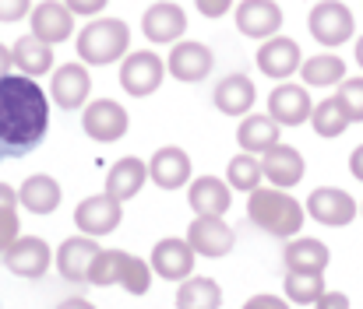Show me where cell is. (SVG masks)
<instances>
[{
    "mask_svg": "<svg viewBox=\"0 0 363 309\" xmlns=\"http://www.w3.org/2000/svg\"><path fill=\"white\" fill-rule=\"evenodd\" d=\"M303 57H300V46H296V39H289V35H272V39H264V46L257 49V71L261 74H268V78H275V81H286L289 74H296L303 64H300Z\"/></svg>",
    "mask_w": 363,
    "mask_h": 309,
    "instance_id": "obj_17",
    "label": "cell"
},
{
    "mask_svg": "<svg viewBox=\"0 0 363 309\" xmlns=\"http://www.w3.org/2000/svg\"><path fill=\"white\" fill-rule=\"evenodd\" d=\"M212 64H216L212 49L205 42H194V39H180L169 49V57H166V71L177 81H187V85L191 81H205L212 74Z\"/></svg>",
    "mask_w": 363,
    "mask_h": 309,
    "instance_id": "obj_11",
    "label": "cell"
},
{
    "mask_svg": "<svg viewBox=\"0 0 363 309\" xmlns=\"http://www.w3.org/2000/svg\"><path fill=\"white\" fill-rule=\"evenodd\" d=\"M123 221V204L113 201L110 194H96V197H85L82 204L74 207V225L82 228V235H110L117 232V225Z\"/></svg>",
    "mask_w": 363,
    "mask_h": 309,
    "instance_id": "obj_9",
    "label": "cell"
},
{
    "mask_svg": "<svg viewBox=\"0 0 363 309\" xmlns=\"http://www.w3.org/2000/svg\"><path fill=\"white\" fill-rule=\"evenodd\" d=\"M247 218L275 239H296L303 228V204L279 187H257L247 201Z\"/></svg>",
    "mask_w": 363,
    "mask_h": 309,
    "instance_id": "obj_2",
    "label": "cell"
},
{
    "mask_svg": "<svg viewBox=\"0 0 363 309\" xmlns=\"http://www.w3.org/2000/svg\"><path fill=\"white\" fill-rule=\"evenodd\" d=\"M57 309H96V306H92L89 299H64Z\"/></svg>",
    "mask_w": 363,
    "mask_h": 309,
    "instance_id": "obj_44",
    "label": "cell"
},
{
    "mask_svg": "<svg viewBox=\"0 0 363 309\" xmlns=\"http://www.w3.org/2000/svg\"><path fill=\"white\" fill-rule=\"evenodd\" d=\"M261 180H264V173H261V158L257 155H233L230 158V165H226V183H230V190H243V194H254L257 187H261Z\"/></svg>",
    "mask_w": 363,
    "mask_h": 309,
    "instance_id": "obj_32",
    "label": "cell"
},
{
    "mask_svg": "<svg viewBox=\"0 0 363 309\" xmlns=\"http://www.w3.org/2000/svg\"><path fill=\"white\" fill-rule=\"evenodd\" d=\"M32 11V0H0V21H18Z\"/></svg>",
    "mask_w": 363,
    "mask_h": 309,
    "instance_id": "obj_37",
    "label": "cell"
},
{
    "mask_svg": "<svg viewBox=\"0 0 363 309\" xmlns=\"http://www.w3.org/2000/svg\"><path fill=\"white\" fill-rule=\"evenodd\" d=\"M357 64L363 67V35H360V42H357Z\"/></svg>",
    "mask_w": 363,
    "mask_h": 309,
    "instance_id": "obj_45",
    "label": "cell"
},
{
    "mask_svg": "<svg viewBox=\"0 0 363 309\" xmlns=\"http://www.w3.org/2000/svg\"><path fill=\"white\" fill-rule=\"evenodd\" d=\"M127 109L121 103H113V99H96V103L85 105V112H82V127H85V134L92 137V141H99V144H110V141H121L123 134H127Z\"/></svg>",
    "mask_w": 363,
    "mask_h": 309,
    "instance_id": "obj_10",
    "label": "cell"
},
{
    "mask_svg": "<svg viewBox=\"0 0 363 309\" xmlns=\"http://www.w3.org/2000/svg\"><path fill=\"white\" fill-rule=\"evenodd\" d=\"M300 74H303L307 88H332V85L346 81V64L339 57H332V53H318V57H307Z\"/></svg>",
    "mask_w": 363,
    "mask_h": 309,
    "instance_id": "obj_31",
    "label": "cell"
},
{
    "mask_svg": "<svg viewBox=\"0 0 363 309\" xmlns=\"http://www.w3.org/2000/svg\"><path fill=\"white\" fill-rule=\"evenodd\" d=\"M11 67H14V57H11V49H7V46H0V78H7V74H11Z\"/></svg>",
    "mask_w": 363,
    "mask_h": 309,
    "instance_id": "obj_43",
    "label": "cell"
},
{
    "mask_svg": "<svg viewBox=\"0 0 363 309\" xmlns=\"http://www.w3.org/2000/svg\"><path fill=\"white\" fill-rule=\"evenodd\" d=\"M187 204L194 214H208V218H223L233 204V190L230 183H223L219 176H198L187 190Z\"/></svg>",
    "mask_w": 363,
    "mask_h": 309,
    "instance_id": "obj_23",
    "label": "cell"
},
{
    "mask_svg": "<svg viewBox=\"0 0 363 309\" xmlns=\"http://www.w3.org/2000/svg\"><path fill=\"white\" fill-rule=\"evenodd\" d=\"M311 35L321 42V46H342L353 39L357 32V21H353V11L342 4V0H321L311 7Z\"/></svg>",
    "mask_w": 363,
    "mask_h": 309,
    "instance_id": "obj_5",
    "label": "cell"
},
{
    "mask_svg": "<svg viewBox=\"0 0 363 309\" xmlns=\"http://www.w3.org/2000/svg\"><path fill=\"white\" fill-rule=\"evenodd\" d=\"M237 28L247 39H272L282 28V11L272 0H243L237 7Z\"/></svg>",
    "mask_w": 363,
    "mask_h": 309,
    "instance_id": "obj_22",
    "label": "cell"
},
{
    "mask_svg": "<svg viewBox=\"0 0 363 309\" xmlns=\"http://www.w3.org/2000/svg\"><path fill=\"white\" fill-rule=\"evenodd\" d=\"M350 173L363 183V144H357V148H353V155H350Z\"/></svg>",
    "mask_w": 363,
    "mask_h": 309,
    "instance_id": "obj_42",
    "label": "cell"
},
{
    "mask_svg": "<svg viewBox=\"0 0 363 309\" xmlns=\"http://www.w3.org/2000/svg\"><path fill=\"white\" fill-rule=\"evenodd\" d=\"M261 173H264V180H268L272 187L289 190V187H296V183L303 180L307 165H303V155H300L296 148H289V144H275L272 151L261 155Z\"/></svg>",
    "mask_w": 363,
    "mask_h": 309,
    "instance_id": "obj_21",
    "label": "cell"
},
{
    "mask_svg": "<svg viewBox=\"0 0 363 309\" xmlns=\"http://www.w3.org/2000/svg\"><path fill=\"white\" fill-rule=\"evenodd\" d=\"M145 180H148V162H141V158H134V155L117 158V162L110 165V173H106V194L123 204V201L138 197V190L145 187Z\"/></svg>",
    "mask_w": 363,
    "mask_h": 309,
    "instance_id": "obj_24",
    "label": "cell"
},
{
    "mask_svg": "<svg viewBox=\"0 0 363 309\" xmlns=\"http://www.w3.org/2000/svg\"><path fill=\"white\" fill-rule=\"evenodd\" d=\"M191 155L184 151V148H177V144H166V148H159L155 155H152V162H148V180L155 183V187H162V190H180V187H187L191 183Z\"/></svg>",
    "mask_w": 363,
    "mask_h": 309,
    "instance_id": "obj_18",
    "label": "cell"
},
{
    "mask_svg": "<svg viewBox=\"0 0 363 309\" xmlns=\"http://www.w3.org/2000/svg\"><path fill=\"white\" fill-rule=\"evenodd\" d=\"M18 228H21L18 225V190L0 183V257L18 243V235H21Z\"/></svg>",
    "mask_w": 363,
    "mask_h": 309,
    "instance_id": "obj_35",
    "label": "cell"
},
{
    "mask_svg": "<svg viewBox=\"0 0 363 309\" xmlns=\"http://www.w3.org/2000/svg\"><path fill=\"white\" fill-rule=\"evenodd\" d=\"M223 306V288L212 278L191 274L177 288V309H219Z\"/></svg>",
    "mask_w": 363,
    "mask_h": 309,
    "instance_id": "obj_30",
    "label": "cell"
},
{
    "mask_svg": "<svg viewBox=\"0 0 363 309\" xmlns=\"http://www.w3.org/2000/svg\"><path fill=\"white\" fill-rule=\"evenodd\" d=\"M357 201L346 194V190H339V187H318L311 197H307V214L314 218V221H321V225H328V228H342V225H350L353 218H357Z\"/></svg>",
    "mask_w": 363,
    "mask_h": 309,
    "instance_id": "obj_14",
    "label": "cell"
},
{
    "mask_svg": "<svg viewBox=\"0 0 363 309\" xmlns=\"http://www.w3.org/2000/svg\"><path fill=\"white\" fill-rule=\"evenodd\" d=\"M325 274H300V271H286V299L300 303V306H314L325 296Z\"/></svg>",
    "mask_w": 363,
    "mask_h": 309,
    "instance_id": "obj_34",
    "label": "cell"
},
{
    "mask_svg": "<svg viewBox=\"0 0 363 309\" xmlns=\"http://www.w3.org/2000/svg\"><path fill=\"white\" fill-rule=\"evenodd\" d=\"M11 57H14V67H18L25 78H39V74H50V71H53V46H46V42L35 39L32 32L21 35V39L11 46Z\"/></svg>",
    "mask_w": 363,
    "mask_h": 309,
    "instance_id": "obj_29",
    "label": "cell"
},
{
    "mask_svg": "<svg viewBox=\"0 0 363 309\" xmlns=\"http://www.w3.org/2000/svg\"><path fill=\"white\" fill-rule=\"evenodd\" d=\"M335 99L342 103L350 123H363V78H346L342 88L335 92Z\"/></svg>",
    "mask_w": 363,
    "mask_h": 309,
    "instance_id": "obj_36",
    "label": "cell"
},
{
    "mask_svg": "<svg viewBox=\"0 0 363 309\" xmlns=\"http://www.w3.org/2000/svg\"><path fill=\"white\" fill-rule=\"evenodd\" d=\"M89 92H92V78H89L85 64H60L53 71L50 95L60 109H82L89 103Z\"/></svg>",
    "mask_w": 363,
    "mask_h": 309,
    "instance_id": "obj_20",
    "label": "cell"
},
{
    "mask_svg": "<svg viewBox=\"0 0 363 309\" xmlns=\"http://www.w3.org/2000/svg\"><path fill=\"white\" fill-rule=\"evenodd\" d=\"M254 99H257V92H254V81H250L247 74L223 78V81L216 85V92H212V103L219 105L226 116H247Z\"/></svg>",
    "mask_w": 363,
    "mask_h": 309,
    "instance_id": "obj_28",
    "label": "cell"
},
{
    "mask_svg": "<svg viewBox=\"0 0 363 309\" xmlns=\"http://www.w3.org/2000/svg\"><path fill=\"white\" fill-rule=\"evenodd\" d=\"M18 204L32 214H53L60 207V183L46 173H35L18 187Z\"/></svg>",
    "mask_w": 363,
    "mask_h": 309,
    "instance_id": "obj_26",
    "label": "cell"
},
{
    "mask_svg": "<svg viewBox=\"0 0 363 309\" xmlns=\"http://www.w3.org/2000/svg\"><path fill=\"white\" fill-rule=\"evenodd\" d=\"M127 46H130L127 21H121V18H96L78 35V60L103 67V64H113V60L127 57Z\"/></svg>",
    "mask_w": 363,
    "mask_h": 309,
    "instance_id": "obj_3",
    "label": "cell"
},
{
    "mask_svg": "<svg viewBox=\"0 0 363 309\" xmlns=\"http://www.w3.org/2000/svg\"><path fill=\"white\" fill-rule=\"evenodd\" d=\"M194 4H198V11H201L205 18H223L233 0H194Z\"/></svg>",
    "mask_w": 363,
    "mask_h": 309,
    "instance_id": "obj_41",
    "label": "cell"
},
{
    "mask_svg": "<svg viewBox=\"0 0 363 309\" xmlns=\"http://www.w3.org/2000/svg\"><path fill=\"white\" fill-rule=\"evenodd\" d=\"M141 32L152 39V42H159V46H166V42H180V35L187 32V14H184V7L180 4H173V0H155L148 11H145V18H141Z\"/></svg>",
    "mask_w": 363,
    "mask_h": 309,
    "instance_id": "obj_15",
    "label": "cell"
},
{
    "mask_svg": "<svg viewBox=\"0 0 363 309\" xmlns=\"http://www.w3.org/2000/svg\"><path fill=\"white\" fill-rule=\"evenodd\" d=\"M28 25H32V35L35 39H43L46 46H57V42H64L74 32V14L60 0H43V4L32 7Z\"/></svg>",
    "mask_w": 363,
    "mask_h": 309,
    "instance_id": "obj_19",
    "label": "cell"
},
{
    "mask_svg": "<svg viewBox=\"0 0 363 309\" xmlns=\"http://www.w3.org/2000/svg\"><path fill=\"white\" fill-rule=\"evenodd\" d=\"M166 78V64L152 53V49H138V53H127V60L121 64V85L127 95L134 99H145L152 95Z\"/></svg>",
    "mask_w": 363,
    "mask_h": 309,
    "instance_id": "obj_6",
    "label": "cell"
},
{
    "mask_svg": "<svg viewBox=\"0 0 363 309\" xmlns=\"http://www.w3.org/2000/svg\"><path fill=\"white\" fill-rule=\"evenodd\" d=\"M194 260H198V253L191 250L187 239L166 235V239L155 243L148 267H152V274H159V278H166V281H187L191 271H194Z\"/></svg>",
    "mask_w": 363,
    "mask_h": 309,
    "instance_id": "obj_12",
    "label": "cell"
},
{
    "mask_svg": "<svg viewBox=\"0 0 363 309\" xmlns=\"http://www.w3.org/2000/svg\"><path fill=\"white\" fill-rule=\"evenodd\" d=\"M311 112H314V103L307 95V85L282 81L279 88H272V95H268V116L279 127H300V123L311 119Z\"/></svg>",
    "mask_w": 363,
    "mask_h": 309,
    "instance_id": "obj_16",
    "label": "cell"
},
{
    "mask_svg": "<svg viewBox=\"0 0 363 309\" xmlns=\"http://www.w3.org/2000/svg\"><path fill=\"white\" fill-rule=\"evenodd\" d=\"M237 144H240V151L247 155H264V151H272L275 144H282L279 141V123L272 119V116H243L240 127H237Z\"/></svg>",
    "mask_w": 363,
    "mask_h": 309,
    "instance_id": "obj_27",
    "label": "cell"
},
{
    "mask_svg": "<svg viewBox=\"0 0 363 309\" xmlns=\"http://www.w3.org/2000/svg\"><path fill=\"white\" fill-rule=\"evenodd\" d=\"M286 271H300V274H325L332 253L321 239H289L286 243Z\"/></svg>",
    "mask_w": 363,
    "mask_h": 309,
    "instance_id": "obj_25",
    "label": "cell"
},
{
    "mask_svg": "<svg viewBox=\"0 0 363 309\" xmlns=\"http://www.w3.org/2000/svg\"><path fill=\"white\" fill-rule=\"evenodd\" d=\"M187 243H191V250L198 253V257H208V260H219V257H226L230 250H233V243H237V232L223 221V218H208V214H194V221H191V228H187V235H184Z\"/></svg>",
    "mask_w": 363,
    "mask_h": 309,
    "instance_id": "obj_7",
    "label": "cell"
},
{
    "mask_svg": "<svg viewBox=\"0 0 363 309\" xmlns=\"http://www.w3.org/2000/svg\"><path fill=\"white\" fill-rule=\"evenodd\" d=\"M50 260H53L50 243L39 239V235H18V243L4 253L7 271L18 274V278H32V281L43 278V274L50 271Z\"/></svg>",
    "mask_w": 363,
    "mask_h": 309,
    "instance_id": "obj_13",
    "label": "cell"
},
{
    "mask_svg": "<svg viewBox=\"0 0 363 309\" xmlns=\"http://www.w3.org/2000/svg\"><path fill=\"white\" fill-rule=\"evenodd\" d=\"M64 4H67L71 14H89V18H92V14H99L110 0H64Z\"/></svg>",
    "mask_w": 363,
    "mask_h": 309,
    "instance_id": "obj_39",
    "label": "cell"
},
{
    "mask_svg": "<svg viewBox=\"0 0 363 309\" xmlns=\"http://www.w3.org/2000/svg\"><path fill=\"white\" fill-rule=\"evenodd\" d=\"M311 127H314L318 137H342L346 127H350V116H346L342 103L332 95V99H325V103L314 105V112H311Z\"/></svg>",
    "mask_w": 363,
    "mask_h": 309,
    "instance_id": "obj_33",
    "label": "cell"
},
{
    "mask_svg": "<svg viewBox=\"0 0 363 309\" xmlns=\"http://www.w3.org/2000/svg\"><path fill=\"white\" fill-rule=\"evenodd\" d=\"M89 285L96 288H110V285H121L130 296H145L152 288V267L123 250H103L92 264V274H89Z\"/></svg>",
    "mask_w": 363,
    "mask_h": 309,
    "instance_id": "obj_4",
    "label": "cell"
},
{
    "mask_svg": "<svg viewBox=\"0 0 363 309\" xmlns=\"http://www.w3.org/2000/svg\"><path fill=\"white\" fill-rule=\"evenodd\" d=\"M103 253V246L92 239V235H71L60 243L57 250V271L64 281L71 285H89V274H92V264L96 257Z\"/></svg>",
    "mask_w": 363,
    "mask_h": 309,
    "instance_id": "obj_8",
    "label": "cell"
},
{
    "mask_svg": "<svg viewBox=\"0 0 363 309\" xmlns=\"http://www.w3.org/2000/svg\"><path fill=\"white\" fill-rule=\"evenodd\" d=\"M314 309H350V296H346V292H325V296L314 303Z\"/></svg>",
    "mask_w": 363,
    "mask_h": 309,
    "instance_id": "obj_40",
    "label": "cell"
},
{
    "mask_svg": "<svg viewBox=\"0 0 363 309\" xmlns=\"http://www.w3.org/2000/svg\"><path fill=\"white\" fill-rule=\"evenodd\" d=\"M243 309H289V299H279V296H250L247 303H243Z\"/></svg>",
    "mask_w": 363,
    "mask_h": 309,
    "instance_id": "obj_38",
    "label": "cell"
},
{
    "mask_svg": "<svg viewBox=\"0 0 363 309\" xmlns=\"http://www.w3.org/2000/svg\"><path fill=\"white\" fill-rule=\"evenodd\" d=\"M50 130V99L35 78H0V162L32 155Z\"/></svg>",
    "mask_w": 363,
    "mask_h": 309,
    "instance_id": "obj_1",
    "label": "cell"
}]
</instances>
